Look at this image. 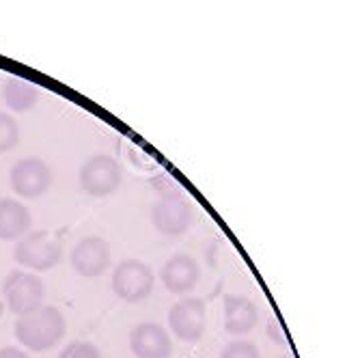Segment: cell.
<instances>
[{"label":"cell","instance_id":"8992f818","mask_svg":"<svg viewBox=\"0 0 360 358\" xmlns=\"http://www.w3.org/2000/svg\"><path fill=\"white\" fill-rule=\"evenodd\" d=\"M205 319L207 311L201 298H184L177 300L169 311V328L177 339L194 343L205 333Z\"/></svg>","mask_w":360,"mask_h":358},{"label":"cell","instance_id":"44dd1931","mask_svg":"<svg viewBox=\"0 0 360 358\" xmlns=\"http://www.w3.org/2000/svg\"><path fill=\"white\" fill-rule=\"evenodd\" d=\"M281 358H291V356H281Z\"/></svg>","mask_w":360,"mask_h":358},{"label":"cell","instance_id":"8fae6325","mask_svg":"<svg viewBox=\"0 0 360 358\" xmlns=\"http://www.w3.org/2000/svg\"><path fill=\"white\" fill-rule=\"evenodd\" d=\"M199 279H201L199 264H196L194 257H190L186 252L173 255L160 270V281L171 294H188V291H192L196 287Z\"/></svg>","mask_w":360,"mask_h":358},{"label":"cell","instance_id":"4fadbf2b","mask_svg":"<svg viewBox=\"0 0 360 358\" xmlns=\"http://www.w3.org/2000/svg\"><path fill=\"white\" fill-rule=\"evenodd\" d=\"M32 224L28 207L15 199H0V240H22Z\"/></svg>","mask_w":360,"mask_h":358},{"label":"cell","instance_id":"7c38bea8","mask_svg":"<svg viewBox=\"0 0 360 358\" xmlns=\"http://www.w3.org/2000/svg\"><path fill=\"white\" fill-rule=\"evenodd\" d=\"M259 321V307L246 298L229 294L224 296V331L233 337H242L252 333Z\"/></svg>","mask_w":360,"mask_h":358},{"label":"cell","instance_id":"ffe728a7","mask_svg":"<svg viewBox=\"0 0 360 358\" xmlns=\"http://www.w3.org/2000/svg\"><path fill=\"white\" fill-rule=\"evenodd\" d=\"M3 313H5V302H3V298H0V317H3Z\"/></svg>","mask_w":360,"mask_h":358},{"label":"cell","instance_id":"5b68a950","mask_svg":"<svg viewBox=\"0 0 360 358\" xmlns=\"http://www.w3.org/2000/svg\"><path fill=\"white\" fill-rule=\"evenodd\" d=\"M80 188L91 197H108L121 184V167L112 155H91L80 167Z\"/></svg>","mask_w":360,"mask_h":358},{"label":"cell","instance_id":"e0dca14e","mask_svg":"<svg viewBox=\"0 0 360 358\" xmlns=\"http://www.w3.org/2000/svg\"><path fill=\"white\" fill-rule=\"evenodd\" d=\"M220 358H261V356H259V350H257L255 343H250V341H233V343H229L222 350Z\"/></svg>","mask_w":360,"mask_h":358},{"label":"cell","instance_id":"6da1fadb","mask_svg":"<svg viewBox=\"0 0 360 358\" xmlns=\"http://www.w3.org/2000/svg\"><path fill=\"white\" fill-rule=\"evenodd\" d=\"M15 339L30 352H48L60 343L68 331V321L56 307H41L18 317Z\"/></svg>","mask_w":360,"mask_h":358},{"label":"cell","instance_id":"277c9868","mask_svg":"<svg viewBox=\"0 0 360 358\" xmlns=\"http://www.w3.org/2000/svg\"><path fill=\"white\" fill-rule=\"evenodd\" d=\"M153 272L149 270L147 264L139 262V259H125L115 268L112 274V291L115 296L121 298L123 302H143L149 298L153 291Z\"/></svg>","mask_w":360,"mask_h":358},{"label":"cell","instance_id":"7a4b0ae2","mask_svg":"<svg viewBox=\"0 0 360 358\" xmlns=\"http://www.w3.org/2000/svg\"><path fill=\"white\" fill-rule=\"evenodd\" d=\"M15 262L22 268L46 272L60 264L63 242L52 231H28L13 250Z\"/></svg>","mask_w":360,"mask_h":358},{"label":"cell","instance_id":"52a82bcc","mask_svg":"<svg viewBox=\"0 0 360 358\" xmlns=\"http://www.w3.org/2000/svg\"><path fill=\"white\" fill-rule=\"evenodd\" d=\"M11 188L22 199H37L52 184V171L39 158H22L11 167Z\"/></svg>","mask_w":360,"mask_h":358},{"label":"cell","instance_id":"3957f363","mask_svg":"<svg viewBox=\"0 0 360 358\" xmlns=\"http://www.w3.org/2000/svg\"><path fill=\"white\" fill-rule=\"evenodd\" d=\"M3 298L11 309V313L22 317L44 307L46 285L37 274L13 270L3 281Z\"/></svg>","mask_w":360,"mask_h":358},{"label":"cell","instance_id":"2e32d148","mask_svg":"<svg viewBox=\"0 0 360 358\" xmlns=\"http://www.w3.org/2000/svg\"><path fill=\"white\" fill-rule=\"evenodd\" d=\"M58 358H102V352L91 341H74L60 350Z\"/></svg>","mask_w":360,"mask_h":358},{"label":"cell","instance_id":"5bb4252c","mask_svg":"<svg viewBox=\"0 0 360 358\" xmlns=\"http://www.w3.org/2000/svg\"><path fill=\"white\" fill-rule=\"evenodd\" d=\"M5 104L15 113H26L39 102V89L22 78H9L3 87Z\"/></svg>","mask_w":360,"mask_h":358},{"label":"cell","instance_id":"d6986e66","mask_svg":"<svg viewBox=\"0 0 360 358\" xmlns=\"http://www.w3.org/2000/svg\"><path fill=\"white\" fill-rule=\"evenodd\" d=\"M0 358H28V354L18 347H3L0 350Z\"/></svg>","mask_w":360,"mask_h":358},{"label":"cell","instance_id":"ba28073f","mask_svg":"<svg viewBox=\"0 0 360 358\" xmlns=\"http://www.w3.org/2000/svg\"><path fill=\"white\" fill-rule=\"evenodd\" d=\"M192 207L181 197H162L151 210V222L162 236H184L192 224Z\"/></svg>","mask_w":360,"mask_h":358},{"label":"cell","instance_id":"9c48e42d","mask_svg":"<svg viewBox=\"0 0 360 358\" xmlns=\"http://www.w3.org/2000/svg\"><path fill=\"white\" fill-rule=\"evenodd\" d=\"M72 266L80 276H102L110 266V246L100 236L82 238L72 250Z\"/></svg>","mask_w":360,"mask_h":358},{"label":"cell","instance_id":"30bf717a","mask_svg":"<svg viewBox=\"0 0 360 358\" xmlns=\"http://www.w3.org/2000/svg\"><path fill=\"white\" fill-rule=\"evenodd\" d=\"M129 350L136 358H169L173 341L165 326L155 321H143L129 333Z\"/></svg>","mask_w":360,"mask_h":358},{"label":"cell","instance_id":"ac0fdd59","mask_svg":"<svg viewBox=\"0 0 360 358\" xmlns=\"http://www.w3.org/2000/svg\"><path fill=\"white\" fill-rule=\"evenodd\" d=\"M268 337L278 345H287V335L276 317H270V321H268Z\"/></svg>","mask_w":360,"mask_h":358},{"label":"cell","instance_id":"9a60e30c","mask_svg":"<svg viewBox=\"0 0 360 358\" xmlns=\"http://www.w3.org/2000/svg\"><path fill=\"white\" fill-rule=\"evenodd\" d=\"M20 141V127L9 113L0 110V153L11 151Z\"/></svg>","mask_w":360,"mask_h":358}]
</instances>
